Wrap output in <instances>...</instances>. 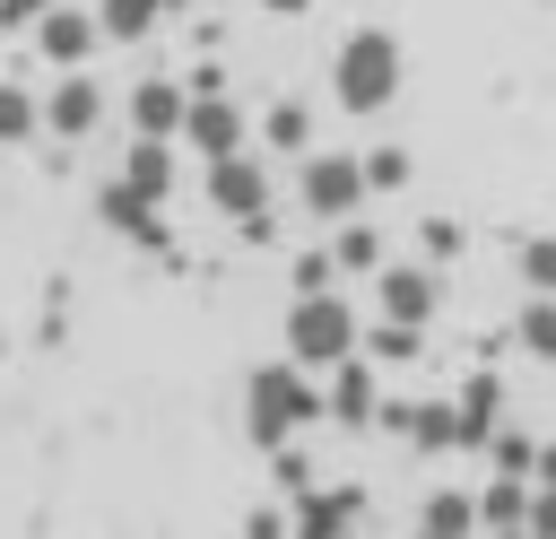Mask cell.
<instances>
[{
	"label": "cell",
	"mask_w": 556,
	"mask_h": 539,
	"mask_svg": "<svg viewBox=\"0 0 556 539\" xmlns=\"http://www.w3.org/2000/svg\"><path fill=\"white\" fill-rule=\"evenodd\" d=\"M208 209L226 217V226H243V217H261L269 200H278V183H269V156H252V148H235V156H208Z\"/></svg>",
	"instance_id": "obj_5"
},
{
	"label": "cell",
	"mask_w": 556,
	"mask_h": 539,
	"mask_svg": "<svg viewBox=\"0 0 556 539\" xmlns=\"http://www.w3.org/2000/svg\"><path fill=\"white\" fill-rule=\"evenodd\" d=\"M530 530L556 539V487H547V478H530Z\"/></svg>",
	"instance_id": "obj_31"
},
{
	"label": "cell",
	"mask_w": 556,
	"mask_h": 539,
	"mask_svg": "<svg viewBox=\"0 0 556 539\" xmlns=\"http://www.w3.org/2000/svg\"><path fill=\"white\" fill-rule=\"evenodd\" d=\"M35 130H43V104H35V87L0 78V148H26Z\"/></svg>",
	"instance_id": "obj_24"
},
{
	"label": "cell",
	"mask_w": 556,
	"mask_h": 539,
	"mask_svg": "<svg viewBox=\"0 0 556 539\" xmlns=\"http://www.w3.org/2000/svg\"><path fill=\"white\" fill-rule=\"evenodd\" d=\"M434 304H443V270H434L426 252L374 270V313H391V322H434Z\"/></svg>",
	"instance_id": "obj_8"
},
{
	"label": "cell",
	"mask_w": 556,
	"mask_h": 539,
	"mask_svg": "<svg viewBox=\"0 0 556 539\" xmlns=\"http://www.w3.org/2000/svg\"><path fill=\"white\" fill-rule=\"evenodd\" d=\"M321 417L348 426V435H374V417H382V365H374L365 348L330 365V383H321Z\"/></svg>",
	"instance_id": "obj_6"
},
{
	"label": "cell",
	"mask_w": 556,
	"mask_h": 539,
	"mask_svg": "<svg viewBox=\"0 0 556 539\" xmlns=\"http://www.w3.org/2000/svg\"><path fill=\"white\" fill-rule=\"evenodd\" d=\"M330 261H339L348 278H374V270L391 261V252H382V226H365V217H339V226H330Z\"/></svg>",
	"instance_id": "obj_19"
},
{
	"label": "cell",
	"mask_w": 556,
	"mask_h": 539,
	"mask_svg": "<svg viewBox=\"0 0 556 539\" xmlns=\"http://www.w3.org/2000/svg\"><path fill=\"white\" fill-rule=\"evenodd\" d=\"M365 487H295V513H287V530H304V539H339V530H365Z\"/></svg>",
	"instance_id": "obj_10"
},
{
	"label": "cell",
	"mask_w": 556,
	"mask_h": 539,
	"mask_svg": "<svg viewBox=\"0 0 556 539\" xmlns=\"http://www.w3.org/2000/svg\"><path fill=\"white\" fill-rule=\"evenodd\" d=\"M400 78H408V61H400V35H391V26L339 35V52H330V96H339V113H356V122L391 113V104H400Z\"/></svg>",
	"instance_id": "obj_2"
},
{
	"label": "cell",
	"mask_w": 556,
	"mask_h": 539,
	"mask_svg": "<svg viewBox=\"0 0 556 539\" xmlns=\"http://www.w3.org/2000/svg\"><path fill=\"white\" fill-rule=\"evenodd\" d=\"M408 174H417L408 148H365V183H374V191H408Z\"/></svg>",
	"instance_id": "obj_26"
},
{
	"label": "cell",
	"mask_w": 556,
	"mask_h": 539,
	"mask_svg": "<svg viewBox=\"0 0 556 539\" xmlns=\"http://www.w3.org/2000/svg\"><path fill=\"white\" fill-rule=\"evenodd\" d=\"M313 417H321V383H313V365L269 356V365L243 374V443H252V452H278V443L313 435Z\"/></svg>",
	"instance_id": "obj_1"
},
{
	"label": "cell",
	"mask_w": 556,
	"mask_h": 539,
	"mask_svg": "<svg viewBox=\"0 0 556 539\" xmlns=\"http://www.w3.org/2000/svg\"><path fill=\"white\" fill-rule=\"evenodd\" d=\"M122 113H130V130H148V139H182L191 87H182V78H165V70H148V78L122 96Z\"/></svg>",
	"instance_id": "obj_14"
},
{
	"label": "cell",
	"mask_w": 556,
	"mask_h": 539,
	"mask_svg": "<svg viewBox=\"0 0 556 539\" xmlns=\"http://www.w3.org/2000/svg\"><path fill=\"white\" fill-rule=\"evenodd\" d=\"M365 200H374L365 156H348V148H304V156H295V209H304L313 226H339V217H356Z\"/></svg>",
	"instance_id": "obj_4"
},
{
	"label": "cell",
	"mask_w": 556,
	"mask_h": 539,
	"mask_svg": "<svg viewBox=\"0 0 556 539\" xmlns=\"http://www.w3.org/2000/svg\"><path fill=\"white\" fill-rule=\"evenodd\" d=\"M269 478H278V487H287V496H295V487H313V461H304V435H295V443H278V452H269Z\"/></svg>",
	"instance_id": "obj_29"
},
{
	"label": "cell",
	"mask_w": 556,
	"mask_h": 539,
	"mask_svg": "<svg viewBox=\"0 0 556 539\" xmlns=\"http://www.w3.org/2000/svg\"><path fill=\"white\" fill-rule=\"evenodd\" d=\"M339 278H348V270L330 261V243H321V252H295V270H287V287H295V296H313V287H339Z\"/></svg>",
	"instance_id": "obj_28"
},
{
	"label": "cell",
	"mask_w": 556,
	"mask_h": 539,
	"mask_svg": "<svg viewBox=\"0 0 556 539\" xmlns=\"http://www.w3.org/2000/svg\"><path fill=\"white\" fill-rule=\"evenodd\" d=\"M43 9H52V0H0V26H9V35H26Z\"/></svg>",
	"instance_id": "obj_32"
},
{
	"label": "cell",
	"mask_w": 556,
	"mask_h": 539,
	"mask_svg": "<svg viewBox=\"0 0 556 539\" xmlns=\"http://www.w3.org/2000/svg\"><path fill=\"white\" fill-rule=\"evenodd\" d=\"M478 530H530V478H521V469H486V487H478Z\"/></svg>",
	"instance_id": "obj_16"
},
{
	"label": "cell",
	"mask_w": 556,
	"mask_h": 539,
	"mask_svg": "<svg viewBox=\"0 0 556 539\" xmlns=\"http://www.w3.org/2000/svg\"><path fill=\"white\" fill-rule=\"evenodd\" d=\"M252 139V122H243V104L217 87V96H191V113H182V148H200V165L208 156H235Z\"/></svg>",
	"instance_id": "obj_12"
},
{
	"label": "cell",
	"mask_w": 556,
	"mask_h": 539,
	"mask_svg": "<svg viewBox=\"0 0 556 539\" xmlns=\"http://www.w3.org/2000/svg\"><path fill=\"white\" fill-rule=\"evenodd\" d=\"M513 278H521L530 296H556V235H521V243H513Z\"/></svg>",
	"instance_id": "obj_25"
},
{
	"label": "cell",
	"mask_w": 556,
	"mask_h": 539,
	"mask_svg": "<svg viewBox=\"0 0 556 539\" xmlns=\"http://www.w3.org/2000/svg\"><path fill=\"white\" fill-rule=\"evenodd\" d=\"M26 35H35V52H43V61H61V70H78V61H87V52L104 43L96 9H70V0H52V9H43V17L26 26Z\"/></svg>",
	"instance_id": "obj_13"
},
{
	"label": "cell",
	"mask_w": 556,
	"mask_h": 539,
	"mask_svg": "<svg viewBox=\"0 0 556 539\" xmlns=\"http://www.w3.org/2000/svg\"><path fill=\"white\" fill-rule=\"evenodd\" d=\"M530 478H547V487H556V435L539 443V461H530Z\"/></svg>",
	"instance_id": "obj_33"
},
{
	"label": "cell",
	"mask_w": 556,
	"mask_h": 539,
	"mask_svg": "<svg viewBox=\"0 0 556 539\" xmlns=\"http://www.w3.org/2000/svg\"><path fill=\"white\" fill-rule=\"evenodd\" d=\"M208 9H226V0H208Z\"/></svg>",
	"instance_id": "obj_35"
},
{
	"label": "cell",
	"mask_w": 556,
	"mask_h": 539,
	"mask_svg": "<svg viewBox=\"0 0 556 539\" xmlns=\"http://www.w3.org/2000/svg\"><path fill=\"white\" fill-rule=\"evenodd\" d=\"M122 174L165 209L174 200V139H148V130H130V156H122Z\"/></svg>",
	"instance_id": "obj_17"
},
{
	"label": "cell",
	"mask_w": 556,
	"mask_h": 539,
	"mask_svg": "<svg viewBox=\"0 0 556 539\" xmlns=\"http://www.w3.org/2000/svg\"><path fill=\"white\" fill-rule=\"evenodd\" d=\"M261 9H269V17H304L313 0H261Z\"/></svg>",
	"instance_id": "obj_34"
},
{
	"label": "cell",
	"mask_w": 556,
	"mask_h": 539,
	"mask_svg": "<svg viewBox=\"0 0 556 539\" xmlns=\"http://www.w3.org/2000/svg\"><path fill=\"white\" fill-rule=\"evenodd\" d=\"M504 330H513V348H521L530 365H556V296H530V287H521V313H513Z\"/></svg>",
	"instance_id": "obj_18"
},
{
	"label": "cell",
	"mask_w": 556,
	"mask_h": 539,
	"mask_svg": "<svg viewBox=\"0 0 556 539\" xmlns=\"http://www.w3.org/2000/svg\"><path fill=\"white\" fill-rule=\"evenodd\" d=\"M530 461H539V435H521V426H495V443H486V469H521V478H530Z\"/></svg>",
	"instance_id": "obj_27"
},
{
	"label": "cell",
	"mask_w": 556,
	"mask_h": 539,
	"mask_svg": "<svg viewBox=\"0 0 556 539\" xmlns=\"http://www.w3.org/2000/svg\"><path fill=\"white\" fill-rule=\"evenodd\" d=\"M417 530H426V539H469V530H478V496H460V487H434V496L417 504Z\"/></svg>",
	"instance_id": "obj_22"
},
{
	"label": "cell",
	"mask_w": 556,
	"mask_h": 539,
	"mask_svg": "<svg viewBox=\"0 0 556 539\" xmlns=\"http://www.w3.org/2000/svg\"><path fill=\"white\" fill-rule=\"evenodd\" d=\"M96 217H104L113 235L148 243V252H165V243H174V235H165V217H156V200H148L130 174H104V183H96Z\"/></svg>",
	"instance_id": "obj_9"
},
{
	"label": "cell",
	"mask_w": 556,
	"mask_h": 539,
	"mask_svg": "<svg viewBox=\"0 0 556 539\" xmlns=\"http://www.w3.org/2000/svg\"><path fill=\"white\" fill-rule=\"evenodd\" d=\"M104 104H113L104 78H87V61H78V70H61V87L43 96V130H52V139H87V130L104 122Z\"/></svg>",
	"instance_id": "obj_11"
},
{
	"label": "cell",
	"mask_w": 556,
	"mask_h": 539,
	"mask_svg": "<svg viewBox=\"0 0 556 539\" xmlns=\"http://www.w3.org/2000/svg\"><path fill=\"white\" fill-rule=\"evenodd\" d=\"M287 356L295 365H313V374H330L339 356H356L365 348V313L348 304V287H313V296H287Z\"/></svg>",
	"instance_id": "obj_3"
},
{
	"label": "cell",
	"mask_w": 556,
	"mask_h": 539,
	"mask_svg": "<svg viewBox=\"0 0 556 539\" xmlns=\"http://www.w3.org/2000/svg\"><path fill=\"white\" fill-rule=\"evenodd\" d=\"M96 26H104V43H148L165 26V0H96Z\"/></svg>",
	"instance_id": "obj_23"
},
{
	"label": "cell",
	"mask_w": 556,
	"mask_h": 539,
	"mask_svg": "<svg viewBox=\"0 0 556 539\" xmlns=\"http://www.w3.org/2000/svg\"><path fill=\"white\" fill-rule=\"evenodd\" d=\"M417 252H426V261L443 270V261L460 252V226H452V217H426V226H417Z\"/></svg>",
	"instance_id": "obj_30"
},
{
	"label": "cell",
	"mask_w": 556,
	"mask_h": 539,
	"mask_svg": "<svg viewBox=\"0 0 556 539\" xmlns=\"http://www.w3.org/2000/svg\"><path fill=\"white\" fill-rule=\"evenodd\" d=\"M365 356H374V365H417V356H426V322L374 313V322H365Z\"/></svg>",
	"instance_id": "obj_21"
},
{
	"label": "cell",
	"mask_w": 556,
	"mask_h": 539,
	"mask_svg": "<svg viewBox=\"0 0 556 539\" xmlns=\"http://www.w3.org/2000/svg\"><path fill=\"white\" fill-rule=\"evenodd\" d=\"M452 409H460V452H486V443H495V426H504V374H495V365H478V374L452 391Z\"/></svg>",
	"instance_id": "obj_15"
},
{
	"label": "cell",
	"mask_w": 556,
	"mask_h": 539,
	"mask_svg": "<svg viewBox=\"0 0 556 539\" xmlns=\"http://www.w3.org/2000/svg\"><path fill=\"white\" fill-rule=\"evenodd\" d=\"M252 130H261V148H269V156H304V148H313V113H304L295 96H278Z\"/></svg>",
	"instance_id": "obj_20"
},
{
	"label": "cell",
	"mask_w": 556,
	"mask_h": 539,
	"mask_svg": "<svg viewBox=\"0 0 556 539\" xmlns=\"http://www.w3.org/2000/svg\"><path fill=\"white\" fill-rule=\"evenodd\" d=\"M391 443H408V452H426V461H443V452H460V409L452 400H382V417H374Z\"/></svg>",
	"instance_id": "obj_7"
}]
</instances>
